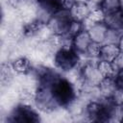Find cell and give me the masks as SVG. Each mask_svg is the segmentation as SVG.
<instances>
[{
	"mask_svg": "<svg viewBox=\"0 0 123 123\" xmlns=\"http://www.w3.org/2000/svg\"><path fill=\"white\" fill-rule=\"evenodd\" d=\"M53 98L58 107H68L76 99V89L74 85L60 74L50 84Z\"/></svg>",
	"mask_w": 123,
	"mask_h": 123,
	"instance_id": "6da1fadb",
	"label": "cell"
},
{
	"mask_svg": "<svg viewBox=\"0 0 123 123\" xmlns=\"http://www.w3.org/2000/svg\"><path fill=\"white\" fill-rule=\"evenodd\" d=\"M80 62V55L72 48L71 45L61 47L55 52L54 64L62 72L69 73L76 69Z\"/></svg>",
	"mask_w": 123,
	"mask_h": 123,
	"instance_id": "7a4b0ae2",
	"label": "cell"
},
{
	"mask_svg": "<svg viewBox=\"0 0 123 123\" xmlns=\"http://www.w3.org/2000/svg\"><path fill=\"white\" fill-rule=\"evenodd\" d=\"M73 18L69 10L62 9L57 12L48 21L47 27L53 35L65 37Z\"/></svg>",
	"mask_w": 123,
	"mask_h": 123,
	"instance_id": "3957f363",
	"label": "cell"
},
{
	"mask_svg": "<svg viewBox=\"0 0 123 123\" xmlns=\"http://www.w3.org/2000/svg\"><path fill=\"white\" fill-rule=\"evenodd\" d=\"M79 73H80L82 85L87 88L98 87L99 84L103 80V76L101 75L98 69L97 62H86L79 69Z\"/></svg>",
	"mask_w": 123,
	"mask_h": 123,
	"instance_id": "277c9868",
	"label": "cell"
},
{
	"mask_svg": "<svg viewBox=\"0 0 123 123\" xmlns=\"http://www.w3.org/2000/svg\"><path fill=\"white\" fill-rule=\"evenodd\" d=\"M40 120L38 113L29 105L23 103L18 105L10 114L9 121L12 122H24V123H36Z\"/></svg>",
	"mask_w": 123,
	"mask_h": 123,
	"instance_id": "5b68a950",
	"label": "cell"
},
{
	"mask_svg": "<svg viewBox=\"0 0 123 123\" xmlns=\"http://www.w3.org/2000/svg\"><path fill=\"white\" fill-rule=\"evenodd\" d=\"M91 42H92V39L87 30L84 29L72 38L71 46L79 55H86V50Z\"/></svg>",
	"mask_w": 123,
	"mask_h": 123,
	"instance_id": "8992f818",
	"label": "cell"
},
{
	"mask_svg": "<svg viewBox=\"0 0 123 123\" xmlns=\"http://www.w3.org/2000/svg\"><path fill=\"white\" fill-rule=\"evenodd\" d=\"M85 29L87 30L92 41L103 44L107 32L109 30L108 26L104 22H98V23H92L85 26Z\"/></svg>",
	"mask_w": 123,
	"mask_h": 123,
	"instance_id": "52a82bcc",
	"label": "cell"
},
{
	"mask_svg": "<svg viewBox=\"0 0 123 123\" xmlns=\"http://www.w3.org/2000/svg\"><path fill=\"white\" fill-rule=\"evenodd\" d=\"M104 23L109 29L118 31L123 34V10H117L112 12L105 14Z\"/></svg>",
	"mask_w": 123,
	"mask_h": 123,
	"instance_id": "ba28073f",
	"label": "cell"
},
{
	"mask_svg": "<svg viewBox=\"0 0 123 123\" xmlns=\"http://www.w3.org/2000/svg\"><path fill=\"white\" fill-rule=\"evenodd\" d=\"M91 6L87 2H80L74 3L72 7L69 9L70 14L74 20L84 22L87 17L91 11Z\"/></svg>",
	"mask_w": 123,
	"mask_h": 123,
	"instance_id": "9c48e42d",
	"label": "cell"
},
{
	"mask_svg": "<svg viewBox=\"0 0 123 123\" xmlns=\"http://www.w3.org/2000/svg\"><path fill=\"white\" fill-rule=\"evenodd\" d=\"M120 53L121 52L118 47V44L103 43L101 44V48H100L99 60L107 61V62H113Z\"/></svg>",
	"mask_w": 123,
	"mask_h": 123,
	"instance_id": "30bf717a",
	"label": "cell"
},
{
	"mask_svg": "<svg viewBox=\"0 0 123 123\" xmlns=\"http://www.w3.org/2000/svg\"><path fill=\"white\" fill-rule=\"evenodd\" d=\"M117 89L114 78H103L98 86V90L102 97H112Z\"/></svg>",
	"mask_w": 123,
	"mask_h": 123,
	"instance_id": "8fae6325",
	"label": "cell"
},
{
	"mask_svg": "<svg viewBox=\"0 0 123 123\" xmlns=\"http://www.w3.org/2000/svg\"><path fill=\"white\" fill-rule=\"evenodd\" d=\"M97 66L103 78H114L117 73V69L115 68L112 62L98 60Z\"/></svg>",
	"mask_w": 123,
	"mask_h": 123,
	"instance_id": "7c38bea8",
	"label": "cell"
},
{
	"mask_svg": "<svg viewBox=\"0 0 123 123\" xmlns=\"http://www.w3.org/2000/svg\"><path fill=\"white\" fill-rule=\"evenodd\" d=\"M12 67L13 71L18 74H27L32 70L31 62L25 57H20L12 62Z\"/></svg>",
	"mask_w": 123,
	"mask_h": 123,
	"instance_id": "4fadbf2b",
	"label": "cell"
},
{
	"mask_svg": "<svg viewBox=\"0 0 123 123\" xmlns=\"http://www.w3.org/2000/svg\"><path fill=\"white\" fill-rule=\"evenodd\" d=\"M104 18H105V12L98 6V7H92L91 8V11L88 14V17L85 21L89 22V24H92V23L104 22Z\"/></svg>",
	"mask_w": 123,
	"mask_h": 123,
	"instance_id": "5bb4252c",
	"label": "cell"
},
{
	"mask_svg": "<svg viewBox=\"0 0 123 123\" xmlns=\"http://www.w3.org/2000/svg\"><path fill=\"white\" fill-rule=\"evenodd\" d=\"M99 7L102 9L105 14L121 9L120 0H102Z\"/></svg>",
	"mask_w": 123,
	"mask_h": 123,
	"instance_id": "9a60e30c",
	"label": "cell"
},
{
	"mask_svg": "<svg viewBox=\"0 0 123 123\" xmlns=\"http://www.w3.org/2000/svg\"><path fill=\"white\" fill-rule=\"evenodd\" d=\"M123 34L120 33V32H118V31H115V30H112V29H109L108 32H107V35H106L104 43L118 44L119 39H120V37Z\"/></svg>",
	"mask_w": 123,
	"mask_h": 123,
	"instance_id": "2e32d148",
	"label": "cell"
},
{
	"mask_svg": "<svg viewBox=\"0 0 123 123\" xmlns=\"http://www.w3.org/2000/svg\"><path fill=\"white\" fill-rule=\"evenodd\" d=\"M100 48H101V44L92 41L86 53V56L88 57L89 59H98L99 60V54H100Z\"/></svg>",
	"mask_w": 123,
	"mask_h": 123,
	"instance_id": "e0dca14e",
	"label": "cell"
},
{
	"mask_svg": "<svg viewBox=\"0 0 123 123\" xmlns=\"http://www.w3.org/2000/svg\"><path fill=\"white\" fill-rule=\"evenodd\" d=\"M114 80H115V83H116V86L119 89H123V68L122 69H119L114 77Z\"/></svg>",
	"mask_w": 123,
	"mask_h": 123,
	"instance_id": "ac0fdd59",
	"label": "cell"
},
{
	"mask_svg": "<svg viewBox=\"0 0 123 123\" xmlns=\"http://www.w3.org/2000/svg\"><path fill=\"white\" fill-rule=\"evenodd\" d=\"M112 62H113L115 68L117 69V71H118L119 69H122V68H123V53H120V54L115 58V60H114Z\"/></svg>",
	"mask_w": 123,
	"mask_h": 123,
	"instance_id": "d6986e66",
	"label": "cell"
},
{
	"mask_svg": "<svg viewBox=\"0 0 123 123\" xmlns=\"http://www.w3.org/2000/svg\"><path fill=\"white\" fill-rule=\"evenodd\" d=\"M118 47L120 49V52L123 53V35L120 37V39H119V42H118Z\"/></svg>",
	"mask_w": 123,
	"mask_h": 123,
	"instance_id": "ffe728a7",
	"label": "cell"
},
{
	"mask_svg": "<svg viewBox=\"0 0 123 123\" xmlns=\"http://www.w3.org/2000/svg\"><path fill=\"white\" fill-rule=\"evenodd\" d=\"M73 3H80V2H86V0H71Z\"/></svg>",
	"mask_w": 123,
	"mask_h": 123,
	"instance_id": "44dd1931",
	"label": "cell"
},
{
	"mask_svg": "<svg viewBox=\"0 0 123 123\" xmlns=\"http://www.w3.org/2000/svg\"><path fill=\"white\" fill-rule=\"evenodd\" d=\"M120 5H121V9L123 10V0H120Z\"/></svg>",
	"mask_w": 123,
	"mask_h": 123,
	"instance_id": "7402d4cb",
	"label": "cell"
}]
</instances>
